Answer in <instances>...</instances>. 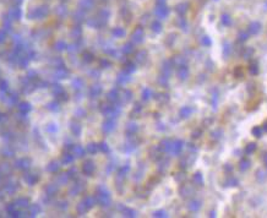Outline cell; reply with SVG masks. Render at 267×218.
Here are the masks:
<instances>
[{"instance_id":"7c38bea8","label":"cell","mask_w":267,"mask_h":218,"mask_svg":"<svg viewBox=\"0 0 267 218\" xmlns=\"http://www.w3.org/2000/svg\"><path fill=\"white\" fill-rule=\"evenodd\" d=\"M256 143L255 142H250V143H248V146L245 147V153L246 154H251V153H254L255 151H256Z\"/></svg>"},{"instance_id":"9c48e42d","label":"cell","mask_w":267,"mask_h":218,"mask_svg":"<svg viewBox=\"0 0 267 218\" xmlns=\"http://www.w3.org/2000/svg\"><path fill=\"white\" fill-rule=\"evenodd\" d=\"M191 113H192V109L190 108V107H183L180 109V117L184 118V119L189 118L190 115H191Z\"/></svg>"},{"instance_id":"8fae6325","label":"cell","mask_w":267,"mask_h":218,"mask_svg":"<svg viewBox=\"0 0 267 218\" xmlns=\"http://www.w3.org/2000/svg\"><path fill=\"white\" fill-rule=\"evenodd\" d=\"M172 148H173V152L175 153V154H178L179 152L181 151V148H183V141H179V140H177V141L173 143Z\"/></svg>"},{"instance_id":"30bf717a","label":"cell","mask_w":267,"mask_h":218,"mask_svg":"<svg viewBox=\"0 0 267 218\" xmlns=\"http://www.w3.org/2000/svg\"><path fill=\"white\" fill-rule=\"evenodd\" d=\"M230 53H232V45L228 42H224L223 44V56L224 58H229Z\"/></svg>"},{"instance_id":"7402d4cb","label":"cell","mask_w":267,"mask_h":218,"mask_svg":"<svg viewBox=\"0 0 267 218\" xmlns=\"http://www.w3.org/2000/svg\"><path fill=\"white\" fill-rule=\"evenodd\" d=\"M134 37H136V38H135L136 42H140V38L142 37V31H141V29H137L136 33L134 34Z\"/></svg>"},{"instance_id":"f546056e","label":"cell","mask_w":267,"mask_h":218,"mask_svg":"<svg viewBox=\"0 0 267 218\" xmlns=\"http://www.w3.org/2000/svg\"><path fill=\"white\" fill-rule=\"evenodd\" d=\"M115 34H118V36H124V31H121V29H116V31H115Z\"/></svg>"},{"instance_id":"cb8c5ba5","label":"cell","mask_w":267,"mask_h":218,"mask_svg":"<svg viewBox=\"0 0 267 218\" xmlns=\"http://www.w3.org/2000/svg\"><path fill=\"white\" fill-rule=\"evenodd\" d=\"M153 29H155L156 32H160L161 31V25H158V22H156L155 25H153Z\"/></svg>"},{"instance_id":"2e32d148","label":"cell","mask_w":267,"mask_h":218,"mask_svg":"<svg viewBox=\"0 0 267 218\" xmlns=\"http://www.w3.org/2000/svg\"><path fill=\"white\" fill-rule=\"evenodd\" d=\"M211 135H212V138L213 140H219L220 137H222V135H223V130H222V129H216V130Z\"/></svg>"},{"instance_id":"3957f363","label":"cell","mask_w":267,"mask_h":218,"mask_svg":"<svg viewBox=\"0 0 267 218\" xmlns=\"http://www.w3.org/2000/svg\"><path fill=\"white\" fill-rule=\"evenodd\" d=\"M178 77L180 80H186L188 77H189V69L186 66H181V67H179V70H178Z\"/></svg>"},{"instance_id":"4dcf8cb0","label":"cell","mask_w":267,"mask_h":218,"mask_svg":"<svg viewBox=\"0 0 267 218\" xmlns=\"http://www.w3.org/2000/svg\"><path fill=\"white\" fill-rule=\"evenodd\" d=\"M209 217H216V212H214V211H212V212H211V215H209Z\"/></svg>"},{"instance_id":"5bb4252c","label":"cell","mask_w":267,"mask_h":218,"mask_svg":"<svg viewBox=\"0 0 267 218\" xmlns=\"http://www.w3.org/2000/svg\"><path fill=\"white\" fill-rule=\"evenodd\" d=\"M254 54V49L251 48V47H248V48H245L244 51H243V58L244 59H250L251 56Z\"/></svg>"},{"instance_id":"f1b7e54d","label":"cell","mask_w":267,"mask_h":218,"mask_svg":"<svg viewBox=\"0 0 267 218\" xmlns=\"http://www.w3.org/2000/svg\"><path fill=\"white\" fill-rule=\"evenodd\" d=\"M262 160H264L265 165H267V152H265V153H264V156H262Z\"/></svg>"},{"instance_id":"44dd1931","label":"cell","mask_w":267,"mask_h":218,"mask_svg":"<svg viewBox=\"0 0 267 218\" xmlns=\"http://www.w3.org/2000/svg\"><path fill=\"white\" fill-rule=\"evenodd\" d=\"M167 14H168V10L166 8H161V9L157 10V15H158V16L164 17V16H167Z\"/></svg>"},{"instance_id":"603a6c76","label":"cell","mask_w":267,"mask_h":218,"mask_svg":"<svg viewBox=\"0 0 267 218\" xmlns=\"http://www.w3.org/2000/svg\"><path fill=\"white\" fill-rule=\"evenodd\" d=\"M217 98H218V93H214L212 96V104H213L214 109H216V104H217Z\"/></svg>"},{"instance_id":"83f0119b","label":"cell","mask_w":267,"mask_h":218,"mask_svg":"<svg viewBox=\"0 0 267 218\" xmlns=\"http://www.w3.org/2000/svg\"><path fill=\"white\" fill-rule=\"evenodd\" d=\"M131 50H132V49H131V45H129V44L125 45V49H124L125 53H129V51H131Z\"/></svg>"},{"instance_id":"d6986e66","label":"cell","mask_w":267,"mask_h":218,"mask_svg":"<svg viewBox=\"0 0 267 218\" xmlns=\"http://www.w3.org/2000/svg\"><path fill=\"white\" fill-rule=\"evenodd\" d=\"M256 178H257L259 181H264V180L266 179L264 170H257V172H256Z\"/></svg>"},{"instance_id":"4fadbf2b","label":"cell","mask_w":267,"mask_h":218,"mask_svg":"<svg viewBox=\"0 0 267 218\" xmlns=\"http://www.w3.org/2000/svg\"><path fill=\"white\" fill-rule=\"evenodd\" d=\"M262 132H264V129L261 126H255V128H253V130H251V134H253L255 137H261L262 136Z\"/></svg>"},{"instance_id":"484cf974","label":"cell","mask_w":267,"mask_h":218,"mask_svg":"<svg viewBox=\"0 0 267 218\" xmlns=\"http://www.w3.org/2000/svg\"><path fill=\"white\" fill-rule=\"evenodd\" d=\"M156 217H158V216H161V217H166L167 215H166V212H163V211H161V212H156V215H155Z\"/></svg>"},{"instance_id":"1f68e13d","label":"cell","mask_w":267,"mask_h":218,"mask_svg":"<svg viewBox=\"0 0 267 218\" xmlns=\"http://www.w3.org/2000/svg\"><path fill=\"white\" fill-rule=\"evenodd\" d=\"M264 130H265V131L267 132V123H266V124H265V125H264Z\"/></svg>"},{"instance_id":"ba28073f","label":"cell","mask_w":267,"mask_h":218,"mask_svg":"<svg viewBox=\"0 0 267 218\" xmlns=\"http://www.w3.org/2000/svg\"><path fill=\"white\" fill-rule=\"evenodd\" d=\"M259 71H260V69H259V64L256 63V61H253V63H250V65H249V72L251 75H257L259 74Z\"/></svg>"},{"instance_id":"52a82bcc","label":"cell","mask_w":267,"mask_h":218,"mask_svg":"<svg viewBox=\"0 0 267 218\" xmlns=\"http://www.w3.org/2000/svg\"><path fill=\"white\" fill-rule=\"evenodd\" d=\"M220 22H222L223 26L228 27V26L232 25V17H230L228 14H222V16H220Z\"/></svg>"},{"instance_id":"d4e9b609","label":"cell","mask_w":267,"mask_h":218,"mask_svg":"<svg viewBox=\"0 0 267 218\" xmlns=\"http://www.w3.org/2000/svg\"><path fill=\"white\" fill-rule=\"evenodd\" d=\"M224 169L227 170V172H232L233 170V167H232V164H225V167H224Z\"/></svg>"},{"instance_id":"6da1fadb","label":"cell","mask_w":267,"mask_h":218,"mask_svg":"<svg viewBox=\"0 0 267 218\" xmlns=\"http://www.w3.org/2000/svg\"><path fill=\"white\" fill-rule=\"evenodd\" d=\"M261 28H262V26H261V23L259 21H253L249 25L248 32L250 34H259L261 32Z\"/></svg>"},{"instance_id":"ffe728a7","label":"cell","mask_w":267,"mask_h":218,"mask_svg":"<svg viewBox=\"0 0 267 218\" xmlns=\"http://www.w3.org/2000/svg\"><path fill=\"white\" fill-rule=\"evenodd\" d=\"M188 8H189V5L186 4V3H184V4H181L180 6H178V12H180V14H185L186 12V10H188Z\"/></svg>"},{"instance_id":"e0dca14e","label":"cell","mask_w":267,"mask_h":218,"mask_svg":"<svg viewBox=\"0 0 267 218\" xmlns=\"http://www.w3.org/2000/svg\"><path fill=\"white\" fill-rule=\"evenodd\" d=\"M201 43L205 45V47H209L212 44V39L209 36H203V37L201 38Z\"/></svg>"},{"instance_id":"9a60e30c","label":"cell","mask_w":267,"mask_h":218,"mask_svg":"<svg viewBox=\"0 0 267 218\" xmlns=\"http://www.w3.org/2000/svg\"><path fill=\"white\" fill-rule=\"evenodd\" d=\"M249 32L248 31H240L239 34H238V39L240 40V42H245V40H248L249 39Z\"/></svg>"},{"instance_id":"277c9868","label":"cell","mask_w":267,"mask_h":218,"mask_svg":"<svg viewBox=\"0 0 267 218\" xmlns=\"http://www.w3.org/2000/svg\"><path fill=\"white\" fill-rule=\"evenodd\" d=\"M250 165H251L250 160L248 158H243V159H240V162H239V169L245 172V170H248L250 168Z\"/></svg>"},{"instance_id":"5b68a950","label":"cell","mask_w":267,"mask_h":218,"mask_svg":"<svg viewBox=\"0 0 267 218\" xmlns=\"http://www.w3.org/2000/svg\"><path fill=\"white\" fill-rule=\"evenodd\" d=\"M194 183L196 184V185H200V186H202L203 183H205V180H203V175L201 172H196L194 174Z\"/></svg>"},{"instance_id":"4316f807","label":"cell","mask_w":267,"mask_h":218,"mask_svg":"<svg viewBox=\"0 0 267 218\" xmlns=\"http://www.w3.org/2000/svg\"><path fill=\"white\" fill-rule=\"evenodd\" d=\"M150 95H151V92L148 91V90H146L145 92H143V98H145V99H147L148 96H150Z\"/></svg>"},{"instance_id":"ac0fdd59","label":"cell","mask_w":267,"mask_h":218,"mask_svg":"<svg viewBox=\"0 0 267 218\" xmlns=\"http://www.w3.org/2000/svg\"><path fill=\"white\" fill-rule=\"evenodd\" d=\"M113 129H114V123H113V121H107L104 124V131L109 132V131L113 130Z\"/></svg>"},{"instance_id":"8992f818","label":"cell","mask_w":267,"mask_h":218,"mask_svg":"<svg viewBox=\"0 0 267 218\" xmlns=\"http://www.w3.org/2000/svg\"><path fill=\"white\" fill-rule=\"evenodd\" d=\"M225 186H230V188H234V186H237L238 184H239V181H238V179L237 178H234V176H232V175H229L227 179H225Z\"/></svg>"},{"instance_id":"7a4b0ae2","label":"cell","mask_w":267,"mask_h":218,"mask_svg":"<svg viewBox=\"0 0 267 218\" xmlns=\"http://www.w3.org/2000/svg\"><path fill=\"white\" fill-rule=\"evenodd\" d=\"M188 208H189V211H191V212H197L200 208H201V201L191 200L188 204Z\"/></svg>"}]
</instances>
